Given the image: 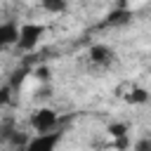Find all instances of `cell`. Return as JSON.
Returning a JSON list of instances; mask_svg holds the SVG:
<instances>
[{
	"label": "cell",
	"instance_id": "cell-7",
	"mask_svg": "<svg viewBox=\"0 0 151 151\" xmlns=\"http://www.w3.org/2000/svg\"><path fill=\"white\" fill-rule=\"evenodd\" d=\"M42 2V9L57 14V12H64L66 9V0H40Z\"/></svg>",
	"mask_w": 151,
	"mask_h": 151
},
{
	"label": "cell",
	"instance_id": "cell-3",
	"mask_svg": "<svg viewBox=\"0 0 151 151\" xmlns=\"http://www.w3.org/2000/svg\"><path fill=\"white\" fill-rule=\"evenodd\" d=\"M57 120H59V116H57V111H52V109H38V111H33V116H31V125H33V130H38V132H52V130L57 127Z\"/></svg>",
	"mask_w": 151,
	"mask_h": 151
},
{
	"label": "cell",
	"instance_id": "cell-8",
	"mask_svg": "<svg viewBox=\"0 0 151 151\" xmlns=\"http://www.w3.org/2000/svg\"><path fill=\"white\" fill-rule=\"evenodd\" d=\"M127 19H130V12H127V9H116L113 14H109V21H106V24L118 26V24H125Z\"/></svg>",
	"mask_w": 151,
	"mask_h": 151
},
{
	"label": "cell",
	"instance_id": "cell-9",
	"mask_svg": "<svg viewBox=\"0 0 151 151\" xmlns=\"http://www.w3.org/2000/svg\"><path fill=\"white\" fill-rule=\"evenodd\" d=\"M109 134H111L113 139L127 137V125H125V123H113V125H109Z\"/></svg>",
	"mask_w": 151,
	"mask_h": 151
},
{
	"label": "cell",
	"instance_id": "cell-2",
	"mask_svg": "<svg viewBox=\"0 0 151 151\" xmlns=\"http://www.w3.org/2000/svg\"><path fill=\"white\" fill-rule=\"evenodd\" d=\"M61 134L59 132H38L35 137H31L24 146V151H54V146L59 144Z\"/></svg>",
	"mask_w": 151,
	"mask_h": 151
},
{
	"label": "cell",
	"instance_id": "cell-10",
	"mask_svg": "<svg viewBox=\"0 0 151 151\" xmlns=\"http://www.w3.org/2000/svg\"><path fill=\"white\" fill-rule=\"evenodd\" d=\"M9 92H12V87H2L0 90V106H5L9 101Z\"/></svg>",
	"mask_w": 151,
	"mask_h": 151
},
{
	"label": "cell",
	"instance_id": "cell-6",
	"mask_svg": "<svg viewBox=\"0 0 151 151\" xmlns=\"http://www.w3.org/2000/svg\"><path fill=\"white\" fill-rule=\"evenodd\" d=\"M125 99H127L130 104H146V101H149V92H146L144 87H132Z\"/></svg>",
	"mask_w": 151,
	"mask_h": 151
},
{
	"label": "cell",
	"instance_id": "cell-4",
	"mask_svg": "<svg viewBox=\"0 0 151 151\" xmlns=\"http://www.w3.org/2000/svg\"><path fill=\"white\" fill-rule=\"evenodd\" d=\"M19 40V26L14 21H5L0 24V47H7V45H14Z\"/></svg>",
	"mask_w": 151,
	"mask_h": 151
},
{
	"label": "cell",
	"instance_id": "cell-1",
	"mask_svg": "<svg viewBox=\"0 0 151 151\" xmlns=\"http://www.w3.org/2000/svg\"><path fill=\"white\" fill-rule=\"evenodd\" d=\"M42 35H45V26H42V24H35V21L24 24V26L19 28V40H17V45H19L24 52H31V50L38 47V42H40Z\"/></svg>",
	"mask_w": 151,
	"mask_h": 151
},
{
	"label": "cell",
	"instance_id": "cell-5",
	"mask_svg": "<svg viewBox=\"0 0 151 151\" xmlns=\"http://www.w3.org/2000/svg\"><path fill=\"white\" fill-rule=\"evenodd\" d=\"M111 50L106 47V45H92V50H90V59L94 61V64H109L111 61Z\"/></svg>",
	"mask_w": 151,
	"mask_h": 151
},
{
	"label": "cell",
	"instance_id": "cell-11",
	"mask_svg": "<svg viewBox=\"0 0 151 151\" xmlns=\"http://www.w3.org/2000/svg\"><path fill=\"white\" fill-rule=\"evenodd\" d=\"M137 151H151V139H144L137 144Z\"/></svg>",
	"mask_w": 151,
	"mask_h": 151
}]
</instances>
